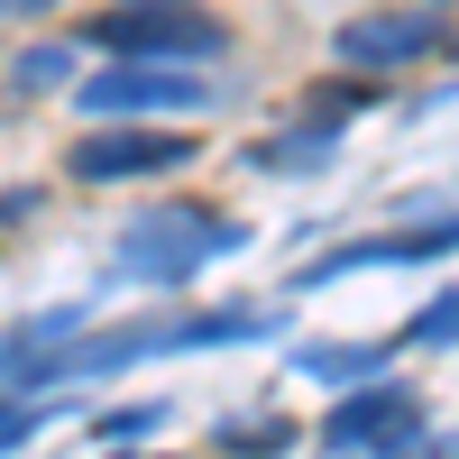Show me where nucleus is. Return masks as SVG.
<instances>
[{"label":"nucleus","mask_w":459,"mask_h":459,"mask_svg":"<svg viewBox=\"0 0 459 459\" xmlns=\"http://www.w3.org/2000/svg\"><path fill=\"white\" fill-rule=\"evenodd\" d=\"M395 459H450V441H423V432H404V441H386Z\"/></svg>","instance_id":"4468645a"},{"label":"nucleus","mask_w":459,"mask_h":459,"mask_svg":"<svg viewBox=\"0 0 459 459\" xmlns=\"http://www.w3.org/2000/svg\"><path fill=\"white\" fill-rule=\"evenodd\" d=\"M120 10H166V0H120Z\"/></svg>","instance_id":"dca6fc26"},{"label":"nucleus","mask_w":459,"mask_h":459,"mask_svg":"<svg viewBox=\"0 0 459 459\" xmlns=\"http://www.w3.org/2000/svg\"><path fill=\"white\" fill-rule=\"evenodd\" d=\"M266 313H175V322H120V331H92V340H56L47 350V386L56 377H120L138 359H166V350H203V340H257Z\"/></svg>","instance_id":"f257e3e1"},{"label":"nucleus","mask_w":459,"mask_h":459,"mask_svg":"<svg viewBox=\"0 0 459 459\" xmlns=\"http://www.w3.org/2000/svg\"><path fill=\"white\" fill-rule=\"evenodd\" d=\"M340 65H413V56H432L441 47V19L432 10H368L331 37Z\"/></svg>","instance_id":"0eeeda50"},{"label":"nucleus","mask_w":459,"mask_h":459,"mask_svg":"<svg viewBox=\"0 0 459 459\" xmlns=\"http://www.w3.org/2000/svg\"><path fill=\"white\" fill-rule=\"evenodd\" d=\"M92 120H147V110H212V83L203 65H147V56H120L101 65L92 83H65Z\"/></svg>","instance_id":"7ed1b4c3"},{"label":"nucleus","mask_w":459,"mask_h":459,"mask_svg":"<svg viewBox=\"0 0 459 459\" xmlns=\"http://www.w3.org/2000/svg\"><path fill=\"white\" fill-rule=\"evenodd\" d=\"M322 157H331V129H294V138H266L257 147L266 175H303V166H322Z\"/></svg>","instance_id":"9d476101"},{"label":"nucleus","mask_w":459,"mask_h":459,"mask_svg":"<svg viewBox=\"0 0 459 459\" xmlns=\"http://www.w3.org/2000/svg\"><path fill=\"white\" fill-rule=\"evenodd\" d=\"M404 432H423V404H413L404 377H368V386H350V404L322 423L331 450H386V441H404Z\"/></svg>","instance_id":"423d86ee"},{"label":"nucleus","mask_w":459,"mask_h":459,"mask_svg":"<svg viewBox=\"0 0 459 459\" xmlns=\"http://www.w3.org/2000/svg\"><path fill=\"white\" fill-rule=\"evenodd\" d=\"M37 423H47V404H0V450L37 441Z\"/></svg>","instance_id":"ddd939ff"},{"label":"nucleus","mask_w":459,"mask_h":459,"mask_svg":"<svg viewBox=\"0 0 459 459\" xmlns=\"http://www.w3.org/2000/svg\"><path fill=\"white\" fill-rule=\"evenodd\" d=\"M28 10H56V0H0V19H28Z\"/></svg>","instance_id":"2eb2a0df"},{"label":"nucleus","mask_w":459,"mask_h":459,"mask_svg":"<svg viewBox=\"0 0 459 459\" xmlns=\"http://www.w3.org/2000/svg\"><path fill=\"white\" fill-rule=\"evenodd\" d=\"M294 368H303V377H322V386H368V377L386 368V350H303Z\"/></svg>","instance_id":"1a4fd4ad"},{"label":"nucleus","mask_w":459,"mask_h":459,"mask_svg":"<svg viewBox=\"0 0 459 459\" xmlns=\"http://www.w3.org/2000/svg\"><path fill=\"white\" fill-rule=\"evenodd\" d=\"M450 248V230L432 221V230H404V239H350V248H331V257H313L303 266V285H331V276H350V266H395V257H441Z\"/></svg>","instance_id":"6e6552de"},{"label":"nucleus","mask_w":459,"mask_h":459,"mask_svg":"<svg viewBox=\"0 0 459 459\" xmlns=\"http://www.w3.org/2000/svg\"><path fill=\"white\" fill-rule=\"evenodd\" d=\"M101 47L147 56V65H212L221 56V28L203 10H120V19H101Z\"/></svg>","instance_id":"39448f33"},{"label":"nucleus","mask_w":459,"mask_h":459,"mask_svg":"<svg viewBox=\"0 0 459 459\" xmlns=\"http://www.w3.org/2000/svg\"><path fill=\"white\" fill-rule=\"evenodd\" d=\"M19 83H28V92L74 83V47H28V56H19Z\"/></svg>","instance_id":"9b49d317"},{"label":"nucleus","mask_w":459,"mask_h":459,"mask_svg":"<svg viewBox=\"0 0 459 459\" xmlns=\"http://www.w3.org/2000/svg\"><path fill=\"white\" fill-rule=\"evenodd\" d=\"M248 230L239 221H203V212H147L120 230V266L147 285H184V276H203L212 257H230Z\"/></svg>","instance_id":"f03ea898"},{"label":"nucleus","mask_w":459,"mask_h":459,"mask_svg":"<svg viewBox=\"0 0 459 459\" xmlns=\"http://www.w3.org/2000/svg\"><path fill=\"white\" fill-rule=\"evenodd\" d=\"M450 303H459V294H432V313H413V350H450V331H459Z\"/></svg>","instance_id":"f8f14e48"},{"label":"nucleus","mask_w":459,"mask_h":459,"mask_svg":"<svg viewBox=\"0 0 459 459\" xmlns=\"http://www.w3.org/2000/svg\"><path fill=\"white\" fill-rule=\"evenodd\" d=\"M184 157H194V138H175V129H138V120H120V129H92L83 147H74V175L83 184H138V175H175Z\"/></svg>","instance_id":"20e7f679"}]
</instances>
